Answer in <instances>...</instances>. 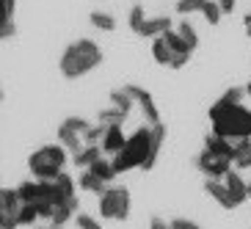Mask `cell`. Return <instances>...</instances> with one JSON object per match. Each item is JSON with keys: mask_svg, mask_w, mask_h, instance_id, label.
<instances>
[{"mask_svg": "<svg viewBox=\"0 0 251 229\" xmlns=\"http://www.w3.org/2000/svg\"><path fill=\"white\" fill-rule=\"evenodd\" d=\"M69 157L72 155L61 144H47V147H39L36 152L28 155V169L36 179H55L58 174H64V166Z\"/></svg>", "mask_w": 251, "mask_h": 229, "instance_id": "4", "label": "cell"}, {"mask_svg": "<svg viewBox=\"0 0 251 229\" xmlns=\"http://www.w3.org/2000/svg\"><path fill=\"white\" fill-rule=\"evenodd\" d=\"M75 224H77V229H102V224L89 213H77L75 215Z\"/></svg>", "mask_w": 251, "mask_h": 229, "instance_id": "29", "label": "cell"}, {"mask_svg": "<svg viewBox=\"0 0 251 229\" xmlns=\"http://www.w3.org/2000/svg\"><path fill=\"white\" fill-rule=\"evenodd\" d=\"M33 229H55V227H52V224H50V227H33Z\"/></svg>", "mask_w": 251, "mask_h": 229, "instance_id": "41", "label": "cell"}, {"mask_svg": "<svg viewBox=\"0 0 251 229\" xmlns=\"http://www.w3.org/2000/svg\"><path fill=\"white\" fill-rule=\"evenodd\" d=\"M171 229H201V227L191 218H171Z\"/></svg>", "mask_w": 251, "mask_h": 229, "instance_id": "33", "label": "cell"}, {"mask_svg": "<svg viewBox=\"0 0 251 229\" xmlns=\"http://www.w3.org/2000/svg\"><path fill=\"white\" fill-rule=\"evenodd\" d=\"M0 229H20L17 215H0Z\"/></svg>", "mask_w": 251, "mask_h": 229, "instance_id": "34", "label": "cell"}, {"mask_svg": "<svg viewBox=\"0 0 251 229\" xmlns=\"http://www.w3.org/2000/svg\"><path fill=\"white\" fill-rule=\"evenodd\" d=\"M61 125L67 127V130H72V133L83 135V133H86V130H89V127H91V122H86V119H83V116H67V119H64V122H61Z\"/></svg>", "mask_w": 251, "mask_h": 229, "instance_id": "28", "label": "cell"}, {"mask_svg": "<svg viewBox=\"0 0 251 229\" xmlns=\"http://www.w3.org/2000/svg\"><path fill=\"white\" fill-rule=\"evenodd\" d=\"M177 33H179V36H182L191 47H199V33H196V28H193L188 20H182V23L177 25Z\"/></svg>", "mask_w": 251, "mask_h": 229, "instance_id": "27", "label": "cell"}, {"mask_svg": "<svg viewBox=\"0 0 251 229\" xmlns=\"http://www.w3.org/2000/svg\"><path fill=\"white\" fill-rule=\"evenodd\" d=\"M204 193L210 199H215L224 210H235V199H232V193H229L226 182L224 179H213V177H204Z\"/></svg>", "mask_w": 251, "mask_h": 229, "instance_id": "8", "label": "cell"}, {"mask_svg": "<svg viewBox=\"0 0 251 229\" xmlns=\"http://www.w3.org/2000/svg\"><path fill=\"white\" fill-rule=\"evenodd\" d=\"M224 182H226V188H229V193H232V199H235V204L240 207V204H246V202L251 199L249 196V182H246L243 177H240V171H229L226 177H224Z\"/></svg>", "mask_w": 251, "mask_h": 229, "instance_id": "9", "label": "cell"}, {"mask_svg": "<svg viewBox=\"0 0 251 229\" xmlns=\"http://www.w3.org/2000/svg\"><path fill=\"white\" fill-rule=\"evenodd\" d=\"M89 171H91V174H97L100 179H105L108 185H111L113 179L119 177V174H116V169H113V160H105V157H100L97 163H91V166H89Z\"/></svg>", "mask_w": 251, "mask_h": 229, "instance_id": "19", "label": "cell"}, {"mask_svg": "<svg viewBox=\"0 0 251 229\" xmlns=\"http://www.w3.org/2000/svg\"><path fill=\"white\" fill-rule=\"evenodd\" d=\"M232 166H235L232 157L218 155L213 149H201L199 157H196V169H199L204 177H213V179H224L229 171H232Z\"/></svg>", "mask_w": 251, "mask_h": 229, "instance_id": "6", "label": "cell"}, {"mask_svg": "<svg viewBox=\"0 0 251 229\" xmlns=\"http://www.w3.org/2000/svg\"><path fill=\"white\" fill-rule=\"evenodd\" d=\"M149 147H152V127L144 125L127 138L122 152H116V155L111 157L116 174H127V171H133V169H144V163H147V157H149Z\"/></svg>", "mask_w": 251, "mask_h": 229, "instance_id": "3", "label": "cell"}, {"mask_svg": "<svg viewBox=\"0 0 251 229\" xmlns=\"http://www.w3.org/2000/svg\"><path fill=\"white\" fill-rule=\"evenodd\" d=\"M149 229H171V221H166L160 215H152L149 218Z\"/></svg>", "mask_w": 251, "mask_h": 229, "instance_id": "36", "label": "cell"}, {"mask_svg": "<svg viewBox=\"0 0 251 229\" xmlns=\"http://www.w3.org/2000/svg\"><path fill=\"white\" fill-rule=\"evenodd\" d=\"M152 58H155L160 67H171V58H174V52H171V47L166 45V39H163V36L152 39Z\"/></svg>", "mask_w": 251, "mask_h": 229, "instance_id": "18", "label": "cell"}, {"mask_svg": "<svg viewBox=\"0 0 251 229\" xmlns=\"http://www.w3.org/2000/svg\"><path fill=\"white\" fill-rule=\"evenodd\" d=\"M23 210V199L17 188H3L0 191V215H17Z\"/></svg>", "mask_w": 251, "mask_h": 229, "instance_id": "16", "label": "cell"}, {"mask_svg": "<svg viewBox=\"0 0 251 229\" xmlns=\"http://www.w3.org/2000/svg\"><path fill=\"white\" fill-rule=\"evenodd\" d=\"M77 188H80V191H86V193H94V196H102L111 185L105 182V179H100L97 174H91L89 169H83L80 174H77Z\"/></svg>", "mask_w": 251, "mask_h": 229, "instance_id": "13", "label": "cell"}, {"mask_svg": "<svg viewBox=\"0 0 251 229\" xmlns=\"http://www.w3.org/2000/svg\"><path fill=\"white\" fill-rule=\"evenodd\" d=\"M144 20H147V17H144V6H133V8H130V20H127V23H130L133 33H138V30H141Z\"/></svg>", "mask_w": 251, "mask_h": 229, "instance_id": "30", "label": "cell"}, {"mask_svg": "<svg viewBox=\"0 0 251 229\" xmlns=\"http://www.w3.org/2000/svg\"><path fill=\"white\" fill-rule=\"evenodd\" d=\"M210 0H177V14L191 17V14H204Z\"/></svg>", "mask_w": 251, "mask_h": 229, "instance_id": "22", "label": "cell"}, {"mask_svg": "<svg viewBox=\"0 0 251 229\" xmlns=\"http://www.w3.org/2000/svg\"><path fill=\"white\" fill-rule=\"evenodd\" d=\"M127 116H130V113L119 111V108H113V105H111L108 111H100V113H97V122H100V125H105V127H113V125H125Z\"/></svg>", "mask_w": 251, "mask_h": 229, "instance_id": "21", "label": "cell"}, {"mask_svg": "<svg viewBox=\"0 0 251 229\" xmlns=\"http://www.w3.org/2000/svg\"><path fill=\"white\" fill-rule=\"evenodd\" d=\"M102 64V50L94 39H77L72 45H67V50L61 52L58 69L67 80H77L83 75H89L91 69H97Z\"/></svg>", "mask_w": 251, "mask_h": 229, "instance_id": "2", "label": "cell"}, {"mask_svg": "<svg viewBox=\"0 0 251 229\" xmlns=\"http://www.w3.org/2000/svg\"><path fill=\"white\" fill-rule=\"evenodd\" d=\"M111 105H113V108H119V111L130 113V111H133V105H135V100L130 97V91H127V89H113L111 91Z\"/></svg>", "mask_w": 251, "mask_h": 229, "instance_id": "23", "label": "cell"}, {"mask_svg": "<svg viewBox=\"0 0 251 229\" xmlns=\"http://www.w3.org/2000/svg\"><path fill=\"white\" fill-rule=\"evenodd\" d=\"M207 116H210V125H213L210 133L224 135L229 141L251 138V111L243 108V102H226L224 97H218L210 105Z\"/></svg>", "mask_w": 251, "mask_h": 229, "instance_id": "1", "label": "cell"}, {"mask_svg": "<svg viewBox=\"0 0 251 229\" xmlns=\"http://www.w3.org/2000/svg\"><path fill=\"white\" fill-rule=\"evenodd\" d=\"M218 6L224 8V14H232V11H235V6H237V0H218Z\"/></svg>", "mask_w": 251, "mask_h": 229, "instance_id": "37", "label": "cell"}, {"mask_svg": "<svg viewBox=\"0 0 251 229\" xmlns=\"http://www.w3.org/2000/svg\"><path fill=\"white\" fill-rule=\"evenodd\" d=\"M249 196H251V182H249Z\"/></svg>", "mask_w": 251, "mask_h": 229, "instance_id": "42", "label": "cell"}, {"mask_svg": "<svg viewBox=\"0 0 251 229\" xmlns=\"http://www.w3.org/2000/svg\"><path fill=\"white\" fill-rule=\"evenodd\" d=\"M243 23H251V11H249V14L243 17Z\"/></svg>", "mask_w": 251, "mask_h": 229, "instance_id": "40", "label": "cell"}, {"mask_svg": "<svg viewBox=\"0 0 251 229\" xmlns=\"http://www.w3.org/2000/svg\"><path fill=\"white\" fill-rule=\"evenodd\" d=\"M149 127H152V147H149V157H147V163H144V171L155 169L157 155H160V147H163V141H166V125H163V122L149 125Z\"/></svg>", "mask_w": 251, "mask_h": 229, "instance_id": "12", "label": "cell"}, {"mask_svg": "<svg viewBox=\"0 0 251 229\" xmlns=\"http://www.w3.org/2000/svg\"><path fill=\"white\" fill-rule=\"evenodd\" d=\"M105 130H108V127L100 125V122H97V125H91L89 130L83 133V141H86V147H100V144H102V138H105Z\"/></svg>", "mask_w": 251, "mask_h": 229, "instance_id": "26", "label": "cell"}, {"mask_svg": "<svg viewBox=\"0 0 251 229\" xmlns=\"http://www.w3.org/2000/svg\"><path fill=\"white\" fill-rule=\"evenodd\" d=\"M127 138H130V135L122 133V125H113V127L105 130V138H102L100 147H102L105 155H116V152H122V147L127 144Z\"/></svg>", "mask_w": 251, "mask_h": 229, "instance_id": "10", "label": "cell"}, {"mask_svg": "<svg viewBox=\"0 0 251 229\" xmlns=\"http://www.w3.org/2000/svg\"><path fill=\"white\" fill-rule=\"evenodd\" d=\"M75 215H77V196H72V199H67L64 204H58V210H55V215L50 218V224L55 229L67 227L69 221H75Z\"/></svg>", "mask_w": 251, "mask_h": 229, "instance_id": "17", "label": "cell"}, {"mask_svg": "<svg viewBox=\"0 0 251 229\" xmlns=\"http://www.w3.org/2000/svg\"><path fill=\"white\" fill-rule=\"evenodd\" d=\"M243 30H246V36L251 39V23H243Z\"/></svg>", "mask_w": 251, "mask_h": 229, "instance_id": "38", "label": "cell"}, {"mask_svg": "<svg viewBox=\"0 0 251 229\" xmlns=\"http://www.w3.org/2000/svg\"><path fill=\"white\" fill-rule=\"evenodd\" d=\"M127 91H130V97L135 100V105L141 108V113H144V119H147L149 125H157L160 122V113H157V105H155V100H152V94H149L147 89H141V86H125Z\"/></svg>", "mask_w": 251, "mask_h": 229, "instance_id": "7", "label": "cell"}, {"mask_svg": "<svg viewBox=\"0 0 251 229\" xmlns=\"http://www.w3.org/2000/svg\"><path fill=\"white\" fill-rule=\"evenodd\" d=\"M39 218H42V215H39V207H36V204H23V210L17 213V221H20V227H30V229H33Z\"/></svg>", "mask_w": 251, "mask_h": 229, "instance_id": "25", "label": "cell"}, {"mask_svg": "<svg viewBox=\"0 0 251 229\" xmlns=\"http://www.w3.org/2000/svg\"><path fill=\"white\" fill-rule=\"evenodd\" d=\"M235 169H251V144L237 155V160H235Z\"/></svg>", "mask_w": 251, "mask_h": 229, "instance_id": "32", "label": "cell"}, {"mask_svg": "<svg viewBox=\"0 0 251 229\" xmlns=\"http://www.w3.org/2000/svg\"><path fill=\"white\" fill-rule=\"evenodd\" d=\"M14 36H17L14 20H3V23H0V39H3V42H8V39H14Z\"/></svg>", "mask_w": 251, "mask_h": 229, "instance_id": "31", "label": "cell"}, {"mask_svg": "<svg viewBox=\"0 0 251 229\" xmlns=\"http://www.w3.org/2000/svg\"><path fill=\"white\" fill-rule=\"evenodd\" d=\"M246 97H251V80L246 83Z\"/></svg>", "mask_w": 251, "mask_h": 229, "instance_id": "39", "label": "cell"}, {"mask_svg": "<svg viewBox=\"0 0 251 229\" xmlns=\"http://www.w3.org/2000/svg\"><path fill=\"white\" fill-rule=\"evenodd\" d=\"M102 155H105L102 147H86V149L80 152V155H75V157H72V163L77 166V169H89L91 163H97Z\"/></svg>", "mask_w": 251, "mask_h": 229, "instance_id": "20", "label": "cell"}, {"mask_svg": "<svg viewBox=\"0 0 251 229\" xmlns=\"http://www.w3.org/2000/svg\"><path fill=\"white\" fill-rule=\"evenodd\" d=\"M169 30H171V17H149V20H144L138 36L157 39V36H163V33H169Z\"/></svg>", "mask_w": 251, "mask_h": 229, "instance_id": "11", "label": "cell"}, {"mask_svg": "<svg viewBox=\"0 0 251 229\" xmlns=\"http://www.w3.org/2000/svg\"><path fill=\"white\" fill-rule=\"evenodd\" d=\"M100 199V215L105 221H127L130 218V191L125 185H111Z\"/></svg>", "mask_w": 251, "mask_h": 229, "instance_id": "5", "label": "cell"}, {"mask_svg": "<svg viewBox=\"0 0 251 229\" xmlns=\"http://www.w3.org/2000/svg\"><path fill=\"white\" fill-rule=\"evenodd\" d=\"M89 20H91V25L94 28H100V30H116V17L113 14H108V11H91L89 14Z\"/></svg>", "mask_w": 251, "mask_h": 229, "instance_id": "24", "label": "cell"}, {"mask_svg": "<svg viewBox=\"0 0 251 229\" xmlns=\"http://www.w3.org/2000/svg\"><path fill=\"white\" fill-rule=\"evenodd\" d=\"M0 3H3V20H14L17 0H0Z\"/></svg>", "mask_w": 251, "mask_h": 229, "instance_id": "35", "label": "cell"}, {"mask_svg": "<svg viewBox=\"0 0 251 229\" xmlns=\"http://www.w3.org/2000/svg\"><path fill=\"white\" fill-rule=\"evenodd\" d=\"M204 149H213V152H218V155H226V157H232V160L237 157L235 141L224 138V135H215V133H207V135H204Z\"/></svg>", "mask_w": 251, "mask_h": 229, "instance_id": "14", "label": "cell"}, {"mask_svg": "<svg viewBox=\"0 0 251 229\" xmlns=\"http://www.w3.org/2000/svg\"><path fill=\"white\" fill-rule=\"evenodd\" d=\"M58 144L67 149L72 157H75V155H80L83 149H86V141H83V135H77V133H72V130H67L64 125L58 127Z\"/></svg>", "mask_w": 251, "mask_h": 229, "instance_id": "15", "label": "cell"}]
</instances>
